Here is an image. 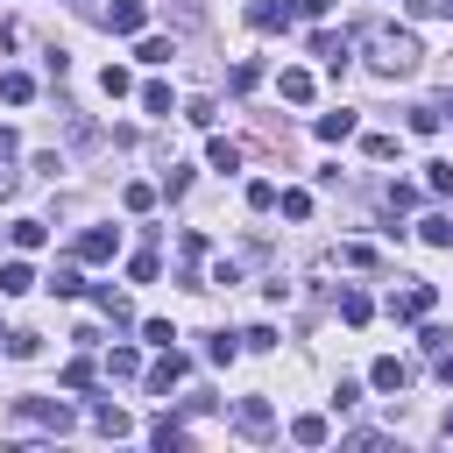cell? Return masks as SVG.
Masks as SVG:
<instances>
[{
  "label": "cell",
  "instance_id": "1",
  "mask_svg": "<svg viewBox=\"0 0 453 453\" xmlns=\"http://www.w3.org/2000/svg\"><path fill=\"white\" fill-rule=\"evenodd\" d=\"M418 57H425V50H418L411 28H375V35H368V64H375L382 78H411Z\"/></svg>",
  "mask_w": 453,
  "mask_h": 453
},
{
  "label": "cell",
  "instance_id": "2",
  "mask_svg": "<svg viewBox=\"0 0 453 453\" xmlns=\"http://www.w3.org/2000/svg\"><path fill=\"white\" fill-rule=\"evenodd\" d=\"M14 418L21 425H42V432H71L78 425V411L64 396H14Z\"/></svg>",
  "mask_w": 453,
  "mask_h": 453
},
{
  "label": "cell",
  "instance_id": "3",
  "mask_svg": "<svg viewBox=\"0 0 453 453\" xmlns=\"http://www.w3.org/2000/svg\"><path fill=\"white\" fill-rule=\"evenodd\" d=\"M234 432H241V439H269V432H276L269 396H241V403H234Z\"/></svg>",
  "mask_w": 453,
  "mask_h": 453
},
{
  "label": "cell",
  "instance_id": "4",
  "mask_svg": "<svg viewBox=\"0 0 453 453\" xmlns=\"http://www.w3.org/2000/svg\"><path fill=\"white\" fill-rule=\"evenodd\" d=\"M99 21H106L113 35H142V28H149V0H106Z\"/></svg>",
  "mask_w": 453,
  "mask_h": 453
},
{
  "label": "cell",
  "instance_id": "5",
  "mask_svg": "<svg viewBox=\"0 0 453 453\" xmlns=\"http://www.w3.org/2000/svg\"><path fill=\"white\" fill-rule=\"evenodd\" d=\"M113 248H120V226H85L78 234V262H113Z\"/></svg>",
  "mask_w": 453,
  "mask_h": 453
},
{
  "label": "cell",
  "instance_id": "6",
  "mask_svg": "<svg viewBox=\"0 0 453 453\" xmlns=\"http://www.w3.org/2000/svg\"><path fill=\"white\" fill-rule=\"evenodd\" d=\"M432 297H439L432 283H411V290H396V297H389V319H425V311H432Z\"/></svg>",
  "mask_w": 453,
  "mask_h": 453
},
{
  "label": "cell",
  "instance_id": "7",
  "mask_svg": "<svg viewBox=\"0 0 453 453\" xmlns=\"http://www.w3.org/2000/svg\"><path fill=\"white\" fill-rule=\"evenodd\" d=\"M368 382H375V389H382V396H396V389H403V382H411V361H396V354H382V361H375V368H368Z\"/></svg>",
  "mask_w": 453,
  "mask_h": 453
},
{
  "label": "cell",
  "instance_id": "8",
  "mask_svg": "<svg viewBox=\"0 0 453 453\" xmlns=\"http://www.w3.org/2000/svg\"><path fill=\"white\" fill-rule=\"evenodd\" d=\"M184 375H191V361H184L177 347H163V361L149 368V389H170V382H184Z\"/></svg>",
  "mask_w": 453,
  "mask_h": 453
},
{
  "label": "cell",
  "instance_id": "9",
  "mask_svg": "<svg viewBox=\"0 0 453 453\" xmlns=\"http://www.w3.org/2000/svg\"><path fill=\"white\" fill-rule=\"evenodd\" d=\"M311 50L326 57V71H333V78L347 71V35H333V28H319V35H311Z\"/></svg>",
  "mask_w": 453,
  "mask_h": 453
},
{
  "label": "cell",
  "instance_id": "10",
  "mask_svg": "<svg viewBox=\"0 0 453 453\" xmlns=\"http://www.w3.org/2000/svg\"><path fill=\"white\" fill-rule=\"evenodd\" d=\"M7 241H14L21 255H35V248L50 241V226H42V219H14V226H7Z\"/></svg>",
  "mask_w": 453,
  "mask_h": 453
},
{
  "label": "cell",
  "instance_id": "11",
  "mask_svg": "<svg viewBox=\"0 0 453 453\" xmlns=\"http://www.w3.org/2000/svg\"><path fill=\"white\" fill-rule=\"evenodd\" d=\"M21 290H35V269L28 262H0V297H21Z\"/></svg>",
  "mask_w": 453,
  "mask_h": 453
},
{
  "label": "cell",
  "instance_id": "12",
  "mask_svg": "<svg viewBox=\"0 0 453 453\" xmlns=\"http://www.w3.org/2000/svg\"><path fill=\"white\" fill-rule=\"evenodd\" d=\"M92 425H99L106 439H127V425H134V418H127L120 403H92Z\"/></svg>",
  "mask_w": 453,
  "mask_h": 453
},
{
  "label": "cell",
  "instance_id": "13",
  "mask_svg": "<svg viewBox=\"0 0 453 453\" xmlns=\"http://www.w3.org/2000/svg\"><path fill=\"white\" fill-rule=\"evenodd\" d=\"M276 92H283L290 106H304V99H311V71H297V64H290V71L276 78Z\"/></svg>",
  "mask_w": 453,
  "mask_h": 453
},
{
  "label": "cell",
  "instance_id": "14",
  "mask_svg": "<svg viewBox=\"0 0 453 453\" xmlns=\"http://www.w3.org/2000/svg\"><path fill=\"white\" fill-rule=\"evenodd\" d=\"M290 439H297V446H326V418H319V411L290 418Z\"/></svg>",
  "mask_w": 453,
  "mask_h": 453
},
{
  "label": "cell",
  "instance_id": "15",
  "mask_svg": "<svg viewBox=\"0 0 453 453\" xmlns=\"http://www.w3.org/2000/svg\"><path fill=\"white\" fill-rule=\"evenodd\" d=\"M0 99H7V106L35 99V78H28V71H7V78H0Z\"/></svg>",
  "mask_w": 453,
  "mask_h": 453
},
{
  "label": "cell",
  "instance_id": "16",
  "mask_svg": "<svg viewBox=\"0 0 453 453\" xmlns=\"http://www.w3.org/2000/svg\"><path fill=\"white\" fill-rule=\"evenodd\" d=\"M354 134V113L340 106V113H319V142H347Z\"/></svg>",
  "mask_w": 453,
  "mask_h": 453
},
{
  "label": "cell",
  "instance_id": "17",
  "mask_svg": "<svg viewBox=\"0 0 453 453\" xmlns=\"http://www.w3.org/2000/svg\"><path fill=\"white\" fill-rule=\"evenodd\" d=\"M205 163H212V170H241V149H234L226 134H212V142H205Z\"/></svg>",
  "mask_w": 453,
  "mask_h": 453
},
{
  "label": "cell",
  "instance_id": "18",
  "mask_svg": "<svg viewBox=\"0 0 453 453\" xmlns=\"http://www.w3.org/2000/svg\"><path fill=\"white\" fill-rule=\"evenodd\" d=\"M92 297H99V311H106L113 326H127V319H134V304H127V297H120L113 283H106V290H92Z\"/></svg>",
  "mask_w": 453,
  "mask_h": 453
},
{
  "label": "cell",
  "instance_id": "19",
  "mask_svg": "<svg viewBox=\"0 0 453 453\" xmlns=\"http://www.w3.org/2000/svg\"><path fill=\"white\" fill-rule=\"evenodd\" d=\"M134 57H142V64H170L177 50H170V35H142V42H134Z\"/></svg>",
  "mask_w": 453,
  "mask_h": 453
},
{
  "label": "cell",
  "instance_id": "20",
  "mask_svg": "<svg viewBox=\"0 0 453 453\" xmlns=\"http://www.w3.org/2000/svg\"><path fill=\"white\" fill-rule=\"evenodd\" d=\"M368 311H375V304H368L361 290H340V319H347V326H368Z\"/></svg>",
  "mask_w": 453,
  "mask_h": 453
},
{
  "label": "cell",
  "instance_id": "21",
  "mask_svg": "<svg viewBox=\"0 0 453 453\" xmlns=\"http://www.w3.org/2000/svg\"><path fill=\"white\" fill-rule=\"evenodd\" d=\"M99 85H106V99H127V92H134V78H127L120 64H106V71H99Z\"/></svg>",
  "mask_w": 453,
  "mask_h": 453
},
{
  "label": "cell",
  "instance_id": "22",
  "mask_svg": "<svg viewBox=\"0 0 453 453\" xmlns=\"http://www.w3.org/2000/svg\"><path fill=\"white\" fill-rule=\"evenodd\" d=\"M50 290H57V297H78V290H85V276H78L71 262H57V276H50Z\"/></svg>",
  "mask_w": 453,
  "mask_h": 453
},
{
  "label": "cell",
  "instance_id": "23",
  "mask_svg": "<svg viewBox=\"0 0 453 453\" xmlns=\"http://www.w3.org/2000/svg\"><path fill=\"white\" fill-rule=\"evenodd\" d=\"M149 439H156V446H170V453H177V446H184V425H177V418H156V425H149Z\"/></svg>",
  "mask_w": 453,
  "mask_h": 453
},
{
  "label": "cell",
  "instance_id": "24",
  "mask_svg": "<svg viewBox=\"0 0 453 453\" xmlns=\"http://www.w3.org/2000/svg\"><path fill=\"white\" fill-rule=\"evenodd\" d=\"M418 234H425V241H432V248H453V219H446V212H432V219H425V226H418Z\"/></svg>",
  "mask_w": 453,
  "mask_h": 453
},
{
  "label": "cell",
  "instance_id": "25",
  "mask_svg": "<svg viewBox=\"0 0 453 453\" xmlns=\"http://www.w3.org/2000/svg\"><path fill=\"white\" fill-rule=\"evenodd\" d=\"M248 21H255V28H283V7H276V0H255Z\"/></svg>",
  "mask_w": 453,
  "mask_h": 453
},
{
  "label": "cell",
  "instance_id": "26",
  "mask_svg": "<svg viewBox=\"0 0 453 453\" xmlns=\"http://www.w3.org/2000/svg\"><path fill=\"white\" fill-rule=\"evenodd\" d=\"M120 205H127V212H149V205H156V184H127Z\"/></svg>",
  "mask_w": 453,
  "mask_h": 453
},
{
  "label": "cell",
  "instance_id": "27",
  "mask_svg": "<svg viewBox=\"0 0 453 453\" xmlns=\"http://www.w3.org/2000/svg\"><path fill=\"white\" fill-rule=\"evenodd\" d=\"M127 276H134V283H156V276H163V262H156V255H149V248H142V255H134V262H127Z\"/></svg>",
  "mask_w": 453,
  "mask_h": 453
},
{
  "label": "cell",
  "instance_id": "28",
  "mask_svg": "<svg viewBox=\"0 0 453 453\" xmlns=\"http://www.w3.org/2000/svg\"><path fill=\"white\" fill-rule=\"evenodd\" d=\"M418 347H425V354H432V361H439V354H446V347H453V333H446V326H425V333H418Z\"/></svg>",
  "mask_w": 453,
  "mask_h": 453
},
{
  "label": "cell",
  "instance_id": "29",
  "mask_svg": "<svg viewBox=\"0 0 453 453\" xmlns=\"http://www.w3.org/2000/svg\"><path fill=\"white\" fill-rule=\"evenodd\" d=\"M205 354H212V361H234V354H241V333H212Z\"/></svg>",
  "mask_w": 453,
  "mask_h": 453
},
{
  "label": "cell",
  "instance_id": "30",
  "mask_svg": "<svg viewBox=\"0 0 453 453\" xmlns=\"http://www.w3.org/2000/svg\"><path fill=\"white\" fill-rule=\"evenodd\" d=\"M106 368H113V375H142V354H134V347H113Z\"/></svg>",
  "mask_w": 453,
  "mask_h": 453
},
{
  "label": "cell",
  "instance_id": "31",
  "mask_svg": "<svg viewBox=\"0 0 453 453\" xmlns=\"http://www.w3.org/2000/svg\"><path fill=\"white\" fill-rule=\"evenodd\" d=\"M411 134H439V106H411Z\"/></svg>",
  "mask_w": 453,
  "mask_h": 453
},
{
  "label": "cell",
  "instance_id": "32",
  "mask_svg": "<svg viewBox=\"0 0 453 453\" xmlns=\"http://www.w3.org/2000/svg\"><path fill=\"white\" fill-rule=\"evenodd\" d=\"M340 262H347V269H375V248H361V241H347V248H340Z\"/></svg>",
  "mask_w": 453,
  "mask_h": 453
},
{
  "label": "cell",
  "instance_id": "33",
  "mask_svg": "<svg viewBox=\"0 0 453 453\" xmlns=\"http://www.w3.org/2000/svg\"><path fill=\"white\" fill-rule=\"evenodd\" d=\"M35 347H42V333H7V354H14V361H28Z\"/></svg>",
  "mask_w": 453,
  "mask_h": 453
},
{
  "label": "cell",
  "instance_id": "34",
  "mask_svg": "<svg viewBox=\"0 0 453 453\" xmlns=\"http://www.w3.org/2000/svg\"><path fill=\"white\" fill-rule=\"evenodd\" d=\"M425 184L446 198V191H453V163H425Z\"/></svg>",
  "mask_w": 453,
  "mask_h": 453
},
{
  "label": "cell",
  "instance_id": "35",
  "mask_svg": "<svg viewBox=\"0 0 453 453\" xmlns=\"http://www.w3.org/2000/svg\"><path fill=\"white\" fill-rule=\"evenodd\" d=\"M142 106L149 113H170V85H142Z\"/></svg>",
  "mask_w": 453,
  "mask_h": 453
},
{
  "label": "cell",
  "instance_id": "36",
  "mask_svg": "<svg viewBox=\"0 0 453 453\" xmlns=\"http://www.w3.org/2000/svg\"><path fill=\"white\" fill-rule=\"evenodd\" d=\"M283 212L290 219H311V191H283Z\"/></svg>",
  "mask_w": 453,
  "mask_h": 453
},
{
  "label": "cell",
  "instance_id": "37",
  "mask_svg": "<svg viewBox=\"0 0 453 453\" xmlns=\"http://www.w3.org/2000/svg\"><path fill=\"white\" fill-rule=\"evenodd\" d=\"M142 340H149V347H170L177 333H170V319H149V326H142Z\"/></svg>",
  "mask_w": 453,
  "mask_h": 453
},
{
  "label": "cell",
  "instance_id": "38",
  "mask_svg": "<svg viewBox=\"0 0 453 453\" xmlns=\"http://www.w3.org/2000/svg\"><path fill=\"white\" fill-rule=\"evenodd\" d=\"M64 389H92V361H71L64 368Z\"/></svg>",
  "mask_w": 453,
  "mask_h": 453
},
{
  "label": "cell",
  "instance_id": "39",
  "mask_svg": "<svg viewBox=\"0 0 453 453\" xmlns=\"http://www.w3.org/2000/svg\"><path fill=\"white\" fill-rule=\"evenodd\" d=\"M326 7H333V0H290V14H304V21H319Z\"/></svg>",
  "mask_w": 453,
  "mask_h": 453
},
{
  "label": "cell",
  "instance_id": "40",
  "mask_svg": "<svg viewBox=\"0 0 453 453\" xmlns=\"http://www.w3.org/2000/svg\"><path fill=\"white\" fill-rule=\"evenodd\" d=\"M439 382H446V389H453V347H446V354H439Z\"/></svg>",
  "mask_w": 453,
  "mask_h": 453
},
{
  "label": "cell",
  "instance_id": "41",
  "mask_svg": "<svg viewBox=\"0 0 453 453\" xmlns=\"http://www.w3.org/2000/svg\"><path fill=\"white\" fill-rule=\"evenodd\" d=\"M446 439H453V411H446Z\"/></svg>",
  "mask_w": 453,
  "mask_h": 453
}]
</instances>
